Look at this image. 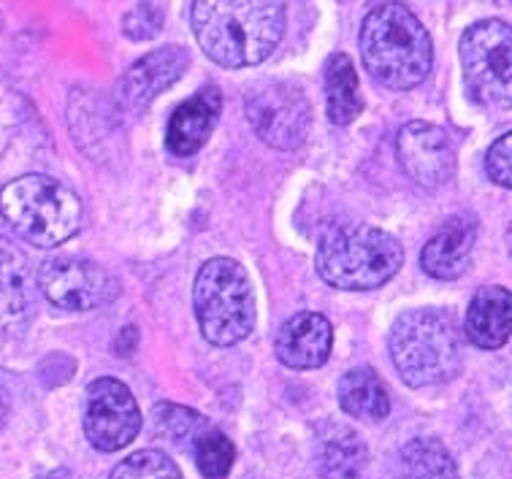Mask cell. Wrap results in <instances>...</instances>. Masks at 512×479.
Returning a JSON list of instances; mask_svg holds the SVG:
<instances>
[{
    "label": "cell",
    "instance_id": "1",
    "mask_svg": "<svg viewBox=\"0 0 512 479\" xmlns=\"http://www.w3.org/2000/svg\"><path fill=\"white\" fill-rule=\"evenodd\" d=\"M282 0H193L190 25L198 47L223 68L263 63L285 36Z\"/></svg>",
    "mask_w": 512,
    "mask_h": 479
},
{
    "label": "cell",
    "instance_id": "2",
    "mask_svg": "<svg viewBox=\"0 0 512 479\" xmlns=\"http://www.w3.org/2000/svg\"><path fill=\"white\" fill-rule=\"evenodd\" d=\"M361 57L374 82L388 90H412L434 65L429 30L399 0L374 6L361 25Z\"/></svg>",
    "mask_w": 512,
    "mask_h": 479
},
{
    "label": "cell",
    "instance_id": "3",
    "mask_svg": "<svg viewBox=\"0 0 512 479\" xmlns=\"http://www.w3.org/2000/svg\"><path fill=\"white\" fill-rule=\"evenodd\" d=\"M404 249L391 233L364 222H331L317 244V274L336 290H374L391 282Z\"/></svg>",
    "mask_w": 512,
    "mask_h": 479
},
{
    "label": "cell",
    "instance_id": "4",
    "mask_svg": "<svg viewBox=\"0 0 512 479\" xmlns=\"http://www.w3.org/2000/svg\"><path fill=\"white\" fill-rule=\"evenodd\" d=\"M393 366L410 387H437L456 379L464 347L456 320L442 309H410L396 317L388 336Z\"/></svg>",
    "mask_w": 512,
    "mask_h": 479
},
{
    "label": "cell",
    "instance_id": "5",
    "mask_svg": "<svg viewBox=\"0 0 512 479\" xmlns=\"http://www.w3.org/2000/svg\"><path fill=\"white\" fill-rule=\"evenodd\" d=\"M0 214L19 239L52 249L76 236L84 209L71 187L52 176L28 174L0 190Z\"/></svg>",
    "mask_w": 512,
    "mask_h": 479
},
{
    "label": "cell",
    "instance_id": "6",
    "mask_svg": "<svg viewBox=\"0 0 512 479\" xmlns=\"http://www.w3.org/2000/svg\"><path fill=\"white\" fill-rule=\"evenodd\" d=\"M193 309L204 339L215 347H233L255 328V293L250 274L233 258L206 260L193 285Z\"/></svg>",
    "mask_w": 512,
    "mask_h": 479
},
{
    "label": "cell",
    "instance_id": "7",
    "mask_svg": "<svg viewBox=\"0 0 512 479\" xmlns=\"http://www.w3.org/2000/svg\"><path fill=\"white\" fill-rule=\"evenodd\" d=\"M458 57L469 98L491 111L512 109V25L483 19L464 30Z\"/></svg>",
    "mask_w": 512,
    "mask_h": 479
},
{
    "label": "cell",
    "instance_id": "8",
    "mask_svg": "<svg viewBox=\"0 0 512 479\" xmlns=\"http://www.w3.org/2000/svg\"><path fill=\"white\" fill-rule=\"evenodd\" d=\"M244 111L255 136L269 147L290 152L307 141L312 106L298 84L282 79L252 84L244 95Z\"/></svg>",
    "mask_w": 512,
    "mask_h": 479
},
{
    "label": "cell",
    "instance_id": "9",
    "mask_svg": "<svg viewBox=\"0 0 512 479\" xmlns=\"http://www.w3.org/2000/svg\"><path fill=\"white\" fill-rule=\"evenodd\" d=\"M38 290L47 301L66 312H93L112 304L120 287L117 279L93 260L52 258L38 268Z\"/></svg>",
    "mask_w": 512,
    "mask_h": 479
},
{
    "label": "cell",
    "instance_id": "10",
    "mask_svg": "<svg viewBox=\"0 0 512 479\" xmlns=\"http://www.w3.org/2000/svg\"><path fill=\"white\" fill-rule=\"evenodd\" d=\"M141 412L136 398L120 379L90 382L84 398V436L98 452H117L139 436Z\"/></svg>",
    "mask_w": 512,
    "mask_h": 479
},
{
    "label": "cell",
    "instance_id": "11",
    "mask_svg": "<svg viewBox=\"0 0 512 479\" xmlns=\"http://www.w3.org/2000/svg\"><path fill=\"white\" fill-rule=\"evenodd\" d=\"M396 155L412 182L426 190L447 185L456 174V147L445 130L431 122H407L399 130Z\"/></svg>",
    "mask_w": 512,
    "mask_h": 479
},
{
    "label": "cell",
    "instance_id": "12",
    "mask_svg": "<svg viewBox=\"0 0 512 479\" xmlns=\"http://www.w3.org/2000/svg\"><path fill=\"white\" fill-rule=\"evenodd\" d=\"M190 65L185 47H160L139 57L120 79V101L128 109H144L182 79Z\"/></svg>",
    "mask_w": 512,
    "mask_h": 479
},
{
    "label": "cell",
    "instance_id": "13",
    "mask_svg": "<svg viewBox=\"0 0 512 479\" xmlns=\"http://www.w3.org/2000/svg\"><path fill=\"white\" fill-rule=\"evenodd\" d=\"M334 328L317 312H298L277 333L274 352L288 369H320L331 358Z\"/></svg>",
    "mask_w": 512,
    "mask_h": 479
},
{
    "label": "cell",
    "instance_id": "14",
    "mask_svg": "<svg viewBox=\"0 0 512 479\" xmlns=\"http://www.w3.org/2000/svg\"><path fill=\"white\" fill-rule=\"evenodd\" d=\"M477 241V220L472 214H456L439 228L420 252V266L434 279L450 282L469 268Z\"/></svg>",
    "mask_w": 512,
    "mask_h": 479
},
{
    "label": "cell",
    "instance_id": "15",
    "mask_svg": "<svg viewBox=\"0 0 512 479\" xmlns=\"http://www.w3.org/2000/svg\"><path fill=\"white\" fill-rule=\"evenodd\" d=\"M223 109V95L217 87H204L190 101L177 106L171 114L166 133V147L174 157H193L204 147Z\"/></svg>",
    "mask_w": 512,
    "mask_h": 479
},
{
    "label": "cell",
    "instance_id": "16",
    "mask_svg": "<svg viewBox=\"0 0 512 479\" xmlns=\"http://www.w3.org/2000/svg\"><path fill=\"white\" fill-rule=\"evenodd\" d=\"M33 314L28 258L0 236V333H17Z\"/></svg>",
    "mask_w": 512,
    "mask_h": 479
},
{
    "label": "cell",
    "instance_id": "17",
    "mask_svg": "<svg viewBox=\"0 0 512 479\" xmlns=\"http://www.w3.org/2000/svg\"><path fill=\"white\" fill-rule=\"evenodd\" d=\"M466 339L480 350H499L512 336V293L507 287H480L466 309Z\"/></svg>",
    "mask_w": 512,
    "mask_h": 479
},
{
    "label": "cell",
    "instance_id": "18",
    "mask_svg": "<svg viewBox=\"0 0 512 479\" xmlns=\"http://www.w3.org/2000/svg\"><path fill=\"white\" fill-rule=\"evenodd\" d=\"M369 450L361 436L347 425H331L317 444L320 479H364Z\"/></svg>",
    "mask_w": 512,
    "mask_h": 479
},
{
    "label": "cell",
    "instance_id": "19",
    "mask_svg": "<svg viewBox=\"0 0 512 479\" xmlns=\"http://www.w3.org/2000/svg\"><path fill=\"white\" fill-rule=\"evenodd\" d=\"M323 79H326L328 120L334 125H350L364 111V95L353 60L345 52L331 55L323 68Z\"/></svg>",
    "mask_w": 512,
    "mask_h": 479
},
{
    "label": "cell",
    "instance_id": "20",
    "mask_svg": "<svg viewBox=\"0 0 512 479\" xmlns=\"http://www.w3.org/2000/svg\"><path fill=\"white\" fill-rule=\"evenodd\" d=\"M339 406L355 420L380 423L391 412V398L385 382L372 369H353L339 382Z\"/></svg>",
    "mask_w": 512,
    "mask_h": 479
},
{
    "label": "cell",
    "instance_id": "21",
    "mask_svg": "<svg viewBox=\"0 0 512 479\" xmlns=\"http://www.w3.org/2000/svg\"><path fill=\"white\" fill-rule=\"evenodd\" d=\"M399 479H461L453 455L439 439H412L396 458Z\"/></svg>",
    "mask_w": 512,
    "mask_h": 479
},
{
    "label": "cell",
    "instance_id": "22",
    "mask_svg": "<svg viewBox=\"0 0 512 479\" xmlns=\"http://www.w3.org/2000/svg\"><path fill=\"white\" fill-rule=\"evenodd\" d=\"M193 455H196L198 471L206 479H225L231 474L233 461H236V450L233 442L217 428H206L196 442H193Z\"/></svg>",
    "mask_w": 512,
    "mask_h": 479
},
{
    "label": "cell",
    "instance_id": "23",
    "mask_svg": "<svg viewBox=\"0 0 512 479\" xmlns=\"http://www.w3.org/2000/svg\"><path fill=\"white\" fill-rule=\"evenodd\" d=\"M109 479H182V471L166 452L139 450L117 463Z\"/></svg>",
    "mask_w": 512,
    "mask_h": 479
},
{
    "label": "cell",
    "instance_id": "24",
    "mask_svg": "<svg viewBox=\"0 0 512 479\" xmlns=\"http://www.w3.org/2000/svg\"><path fill=\"white\" fill-rule=\"evenodd\" d=\"M155 417H158V425L160 431L168 433L174 442H179V439H185L187 433L190 436H201V433L209 428L206 425V420L198 412H190V409H185V406H174V404H160L158 412H155Z\"/></svg>",
    "mask_w": 512,
    "mask_h": 479
},
{
    "label": "cell",
    "instance_id": "25",
    "mask_svg": "<svg viewBox=\"0 0 512 479\" xmlns=\"http://www.w3.org/2000/svg\"><path fill=\"white\" fill-rule=\"evenodd\" d=\"M163 30V9L149 3V0H141L136 3L125 17H122V33L133 41H149L155 38Z\"/></svg>",
    "mask_w": 512,
    "mask_h": 479
},
{
    "label": "cell",
    "instance_id": "26",
    "mask_svg": "<svg viewBox=\"0 0 512 479\" xmlns=\"http://www.w3.org/2000/svg\"><path fill=\"white\" fill-rule=\"evenodd\" d=\"M485 171L491 176V182L512 190V130L491 144L485 155Z\"/></svg>",
    "mask_w": 512,
    "mask_h": 479
},
{
    "label": "cell",
    "instance_id": "27",
    "mask_svg": "<svg viewBox=\"0 0 512 479\" xmlns=\"http://www.w3.org/2000/svg\"><path fill=\"white\" fill-rule=\"evenodd\" d=\"M6 420H9V398H6L3 387H0V431H3Z\"/></svg>",
    "mask_w": 512,
    "mask_h": 479
},
{
    "label": "cell",
    "instance_id": "28",
    "mask_svg": "<svg viewBox=\"0 0 512 479\" xmlns=\"http://www.w3.org/2000/svg\"><path fill=\"white\" fill-rule=\"evenodd\" d=\"M36 479H74V474H71L68 469H52V471H47V474H41V477H36Z\"/></svg>",
    "mask_w": 512,
    "mask_h": 479
},
{
    "label": "cell",
    "instance_id": "29",
    "mask_svg": "<svg viewBox=\"0 0 512 479\" xmlns=\"http://www.w3.org/2000/svg\"><path fill=\"white\" fill-rule=\"evenodd\" d=\"M507 247H510V255H512V225H510V231H507Z\"/></svg>",
    "mask_w": 512,
    "mask_h": 479
}]
</instances>
